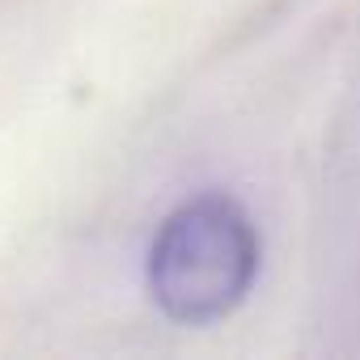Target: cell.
Masks as SVG:
<instances>
[{"mask_svg":"<svg viewBox=\"0 0 360 360\" xmlns=\"http://www.w3.org/2000/svg\"><path fill=\"white\" fill-rule=\"evenodd\" d=\"M259 276V233L229 195L178 204L148 250V292L169 322L204 326L233 314Z\"/></svg>","mask_w":360,"mask_h":360,"instance_id":"6da1fadb","label":"cell"}]
</instances>
